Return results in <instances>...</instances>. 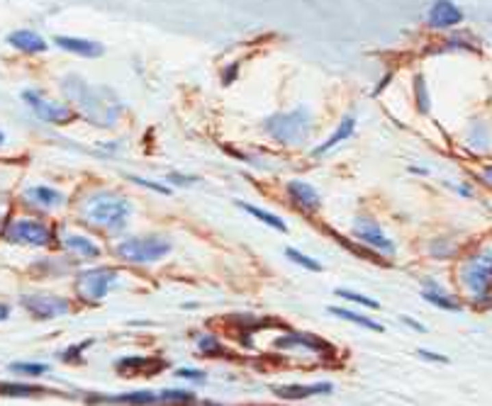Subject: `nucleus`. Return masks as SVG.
<instances>
[{
  "label": "nucleus",
  "mask_w": 492,
  "mask_h": 406,
  "mask_svg": "<svg viewBox=\"0 0 492 406\" xmlns=\"http://www.w3.org/2000/svg\"><path fill=\"white\" fill-rule=\"evenodd\" d=\"M78 217L90 229L105 233H122L130 224L132 202L112 190H95L88 192L78 205Z\"/></svg>",
  "instance_id": "nucleus-1"
},
{
  "label": "nucleus",
  "mask_w": 492,
  "mask_h": 406,
  "mask_svg": "<svg viewBox=\"0 0 492 406\" xmlns=\"http://www.w3.org/2000/svg\"><path fill=\"white\" fill-rule=\"evenodd\" d=\"M61 90L66 92V98L73 100L78 105V110L83 112V117L90 119L98 127H112L120 117V100L112 90L108 88H95L90 83H86L81 76H66L61 81Z\"/></svg>",
  "instance_id": "nucleus-2"
},
{
  "label": "nucleus",
  "mask_w": 492,
  "mask_h": 406,
  "mask_svg": "<svg viewBox=\"0 0 492 406\" xmlns=\"http://www.w3.org/2000/svg\"><path fill=\"white\" fill-rule=\"evenodd\" d=\"M173 251V241L166 233H139L127 236L115 244V255L132 266H151L159 260L169 258Z\"/></svg>",
  "instance_id": "nucleus-3"
},
{
  "label": "nucleus",
  "mask_w": 492,
  "mask_h": 406,
  "mask_svg": "<svg viewBox=\"0 0 492 406\" xmlns=\"http://www.w3.org/2000/svg\"><path fill=\"white\" fill-rule=\"evenodd\" d=\"M312 114L307 110H293V112H278L263 119V131L271 139L280 141L285 147H297L310 136Z\"/></svg>",
  "instance_id": "nucleus-4"
},
{
  "label": "nucleus",
  "mask_w": 492,
  "mask_h": 406,
  "mask_svg": "<svg viewBox=\"0 0 492 406\" xmlns=\"http://www.w3.org/2000/svg\"><path fill=\"white\" fill-rule=\"evenodd\" d=\"M3 238L8 244L15 246H32V249H49L56 244V233L51 231L49 224L39 222V219L17 217L3 227Z\"/></svg>",
  "instance_id": "nucleus-5"
},
{
  "label": "nucleus",
  "mask_w": 492,
  "mask_h": 406,
  "mask_svg": "<svg viewBox=\"0 0 492 406\" xmlns=\"http://www.w3.org/2000/svg\"><path fill=\"white\" fill-rule=\"evenodd\" d=\"M460 285L476 299L492 294V251L485 249L476 253L471 260H465L460 268Z\"/></svg>",
  "instance_id": "nucleus-6"
},
{
  "label": "nucleus",
  "mask_w": 492,
  "mask_h": 406,
  "mask_svg": "<svg viewBox=\"0 0 492 406\" xmlns=\"http://www.w3.org/2000/svg\"><path fill=\"white\" fill-rule=\"evenodd\" d=\"M117 277H120L117 268H110V266L86 268V270H81L76 275L78 297L88 304L103 302V299L110 294V290H112V285L117 282Z\"/></svg>",
  "instance_id": "nucleus-7"
},
{
  "label": "nucleus",
  "mask_w": 492,
  "mask_h": 406,
  "mask_svg": "<svg viewBox=\"0 0 492 406\" xmlns=\"http://www.w3.org/2000/svg\"><path fill=\"white\" fill-rule=\"evenodd\" d=\"M351 236L358 238L366 249L376 251V253H380V255L395 253V241L383 231V227H380L373 217H368V214H358V217L354 219Z\"/></svg>",
  "instance_id": "nucleus-8"
},
{
  "label": "nucleus",
  "mask_w": 492,
  "mask_h": 406,
  "mask_svg": "<svg viewBox=\"0 0 492 406\" xmlns=\"http://www.w3.org/2000/svg\"><path fill=\"white\" fill-rule=\"evenodd\" d=\"M20 304L39 321H49V319H56V316H64L71 312V302H69L66 297H59V294H44V292L22 294Z\"/></svg>",
  "instance_id": "nucleus-9"
},
{
  "label": "nucleus",
  "mask_w": 492,
  "mask_h": 406,
  "mask_svg": "<svg viewBox=\"0 0 492 406\" xmlns=\"http://www.w3.org/2000/svg\"><path fill=\"white\" fill-rule=\"evenodd\" d=\"M22 100L29 105L34 114H37L42 122H49V125H69L76 119L71 107H66L61 103H54V100H47L42 92H34V90H25L22 92Z\"/></svg>",
  "instance_id": "nucleus-10"
},
{
  "label": "nucleus",
  "mask_w": 492,
  "mask_h": 406,
  "mask_svg": "<svg viewBox=\"0 0 492 406\" xmlns=\"http://www.w3.org/2000/svg\"><path fill=\"white\" fill-rule=\"evenodd\" d=\"M59 244H61V251L73 260H95L103 253L98 241H93V238L86 236V233L69 231L59 238Z\"/></svg>",
  "instance_id": "nucleus-11"
},
{
  "label": "nucleus",
  "mask_w": 492,
  "mask_h": 406,
  "mask_svg": "<svg viewBox=\"0 0 492 406\" xmlns=\"http://www.w3.org/2000/svg\"><path fill=\"white\" fill-rule=\"evenodd\" d=\"M288 197L295 207H300L307 214H317L322 210V195L317 192V188H312L305 180H290L288 183Z\"/></svg>",
  "instance_id": "nucleus-12"
},
{
  "label": "nucleus",
  "mask_w": 492,
  "mask_h": 406,
  "mask_svg": "<svg viewBox=\"0 0 492 406\" xmlns=\"http://www.w3.org/2000/svg\"><path fill=\"white\" fill-rule=\"evenodd\" d=\"M22 200L27 202L29 207L34 210H59V207L66 205V195L61 190L49 188V185H32L22 192Z\"/></svg>",
  "instance_id": "nucleus-13"
},
{
  "label": "nucleus",
  "mask_w": 492,
  "mask_h": 406,
  "mask_svg": "<svg viewBox=\"0 0 492 406\" xmlns=\"http://www.w3.org/2000/svg\"><path fill=\"white\" fill-rule=\"evenodd\" d=\"M88 401L93 404H127V406H153L159 404V392L151 390H134L125 394H90Z\"/></svg>",
  "instance_id": "nucleus-14"
},
{
  "label": "nucleus",
  "mask_w": 492,
  "mask_h": 406,
  "mask_svg": "<svg viewBox=\"0 0 492 406\" xmlns=\"http://www.w3.org/2000/svg\"><path fill=\"white\" fill-rule=\"evenodd\" d=\"M427 20L434 29H449L463 22V12H460L458 8H456V3H451V0H434V5L429 8Z\"/></svg>",
  "instance_id": "nucleus-15"
},
{
  "label": "nucleus",
  "mask_w": 492,
  "mask_h": 406,
  "mask_svg": "<svg viewBox=\"0 0 492 406\" xmlns=\"http://www.w3.org/2000/svg\"><path fill=\"white\" fill-rule=\"evenodd\" d=\"M332 390H334L332 382H317V385H278L273 387V394L288 401H300V399H310V396L332 394Z\"/></svg>",
  "instance_id": "nucleus-16"
},
{
  "label": "nucleus",
  "mask_w": 492,
  "mask_h": 406,
  "mask_svg": "<svg viewBox=\"0 0 492 406\" xmlns=\"http://www.w3.org/2000/svg\"><path fill=\"white\" fill-rule=\"evenodd\" d=\"M54 44L59 49L69 51V54H78L83 59H95L103 54V44L90 42V39H78V37H54Z\"/></svg>",
  "instance_id": "nucleus-17"
},
{
  "label": "nucleus",
  "mask_w": 492,
  "mask_h": 406,
  "mask_svg": "<svg viewBox=\"0 0 492 406\" xmlns=\"http://www.w3.org/2000/svg\"><path fill=\"white\" fill-rule=\"evenodd\" d=\"M421 297L427 299L429 304L439 309H446V312H460V304L456 302L454 297L449 294V290H443L436 280H424V290H421Z\"/></svg>",
  "instance_id": "nucleus-18"
},
{
  "label": "nucleus",
  "mask_w": 492,
  "mask_h": 406,
  "mask_svg": "<svg viewBox=\"0 0 492 406\" xmlns=\"http://www.w3.org/2000/svg\"><path fill=\"white\" fill-rule=\"evenodd\" d=\"M8 44L15 47L22 54H39V51L47 49V42L39 37L37 32H29V29H17L8 37Z\"/></svg>",
  "instance_id": "nucleus-19"
},
{
  "label": "nucleus",
  "mask_w": 492,
  "mask_h": 406,
  "mask_svg": "<svg viewBox=\"0 0 492 406\" xmlns=\"http://www.w3.org/2000/svg\"><path fill=\"white\" fill-rule=\"evenodd\" d=\"M354 129H356V117H351V114H346L344 119H341V125L336 127V131H334L332 136H329L324 144H319L315 151H312V156H324V153H329L332 151L336 144H341V141H346V139H351V134H354Z\"/></svg>",
  "instance_id": "nucleus-20"
},
{
  "label": "nucleus",
  "mask_w": 492,
  "mask_h": 406,
  "mask_svg": "<svg viewBox=\"0 0 492 406\" xmlns=\"http://www.w3.org/2000/svg\"><path fill=\"white\" fill-rule=\"evenodd\" d=\"M329 314H334L336 319H344V321H351V324L361 326V329H368V331H376V333H383V324H378V321H373L371 316H363L361 312H354V309H346V307H329Z\"/></svg>",
  "instance_id": "nucleus-21"
},
{
  "label": "nucleus",
  "mask_w": 492,
  "mask_h": 406,
  "mask_svg": "<svg viewBox=\"0 0 492 406\" xmlns=\"http://www.w3.org/2000/svg\"><path fill=\"white\" fill-rule=\"evenodd\" d=\"M239 207L246 212V214H251L254 219H258L261 224H266V227L275 229V231H280V233L288 231V224H285L283 219L278 217V214H273V212H268V210H263V207L251 205V202H239Z\"/></svg>",
  "instance_id": "nucleus-22"
},
{
  "label": "nucleus",
  "mask_w": 492,
  "mask_h": 406,
  "mask_svg": "<svg viewBox=\"0 0 492 406\" xmlns=\"http://www.w3.org/2000/svg\"><path fill=\"white\" fill-rule=\"evenodd\" d=\"M197 396L190 390H161L159 404L161 406H190L195 404Z\"/></svg>",
  "instance_id": "nucleus-23"
},
{
  "label": "nucleus",
  "mask_w": 492,
  "mask_h": 406,
  "mask_svg": "<svg viewBox=\"0 0 492 406\" xmlns=\"http://www.w3.org/2000/svg\"><path fill=\"white\" fill-rule=\"evenodd\" d=\"M8 370H10L12 375H20V377H42V375H49V365L47 363H27V360L10 363Z\"/></svg>",
  "instance_id": "nucleus-24"
},
{
  "label": "nucleus",
  "mask_w": 492,
  "mask_h": 406,
  "mask_svg": "<svg viewBox=\"0 0 492 406\" xmlns=\"http://www.w3.org/2000/svg\"><path fill=\"white\" fill-rule=\"evenodd\" d=\"M285 258H288V260H293V263H295V266L305 268V270H312V272H322V263H319V260L310 258V255H305V253H302V251L293 249V246H288V249H285Z\"/></svg>",
  "instance_id": "nucleus-25"
},
{
  "label": "nucleus",
  "mask_w": 492,
  "mask_h": 406,
  "mask_svg": "<svg viewBox=\"0 0 492 406\" xmlns=\"http://www.w3.org/2000/svg\"><path fill=\"white\" fill-rule=\"evenodd\" d=\"M197 351L203 353V355H225V346H222V341L214 333L197 336Z\"/></svg>",
  "instance_id": "nucleus-26"
},
{
  "label": "nucleus",
  "mask_w": 492,
  "mask_h": 406,
  "mask_svg": "<svg viewBox=\"0 0 492 406\" xmlns=\"http://www.w3.org/2000/svg\"><path fill=\"white\" fill-rule=\"evenodd\" d=\"M336 297L346 299V302L361 304V307H368V309H380V302H378V299H371V297H366V294H361V292H351V290H344V288L336 290Z\"/></svg>",
  "instance_id": "nucleus-27"
},
{
  "label": "nucleus",
  "mask_w": 492,
  "mask_h": 406,
  "mask_svg": "<svg viewBox=\"0 0 492 406\" xmlns=\"http://www.w3.org/2000/svg\"><path fill=\"white\" fill-rule=\"evenodd\" d=\"M39 387L34 385H20V382H15V385H0V394L5 396H34L39 394Z\"/></svg>",
  "instance_id": "nucleus-28"
},
{
  "label": "nucleus",
  "mask_w": 492,
  "mask_h": 406,
  "mask_svg": "<svg viewBox=\"0 0 492 406\" xmlns=\"http://www.w3.org/2000/svg\"><path fill=\"white\" fill-rule=\"evenodd\" d=\"M415 92H417V107H419L421 114L429 112V92H427V83H424V76L415 78Z\"/></svg>",
  "instance_id": "nucleus-29"
},
{
  "label": "nucleus",
  "mask_w": 492,
  "mask_h": 406,
  "mask_svg": "<svg viewBox=\"0 0 492 406\" xmlns=\"http://www.w3.org/2000/svg\"><path fill=\"white\" fill-rule=\"evenodd\" d=\"M90 343H93V341H83V343H78V346H69V351H64L59 355V360H61V363H78Z\"/></svg>",
  "instance_id": "nucleus-30"
},
{
  "label": "nucleus",
  "mask_w": 492,
  "mask_h": 406,
  "mask_svg": "<svg viewBox=\"0 0 492 406\" xmlns=\"http://www.w3.org/2000/svg\"><path fill=\"white\" fill-rule=\"evenodd\" d=\"M175 377L190 379V382H205V379H208V372L200 368H181V370H175Z\"/></svg>",
  "instance_id": "nucleus-31"
},
{
  "label": "nucleus",
  "mask_w": 492,
  "mask_h": 406,
  "mask_svg": "<svg viewBox=\"0 0 492 406\" xmlns=\"http://www.w3.org/2000/svg\"><path fill=\"white\" fill-rule=\"evenodd\" d=\"M147 363H151L149 357H122V360H117V370H125V368H134V370H139V368H144Z\"/></svg>",
  "instance_id": "nucleus-32"
},
{
  "label": "nucleus",
  "mask_w": 492,
  "mask_h": 406,
  "mask_svg": "<svg viewBox=\"0 0 492 406\" xmlns=\"http://www.w3.org/2000/svg\"><path fill=\"white\" fill-rule=\"evenodd\" d=\"M130 180H134L137 185H144V188H151L156 190V192H161V195H171V190L166 188V185H159V183H151V180H144V178H134V175H127Z\"/></svg>",
  "instance_id": "nucleus-33"
},
{
  "label": "nucleus",
  "mask_w": 492,
  "mask_h": 406,
  "mask_svg": "<svg viewBox=\"0 0 492 406\" xmlns=\"http://www.w3.org/2000/svg\"><path fill=\"white\" fill-rule=\"evenodd\" d=\"M417 355L421 357V360H429V363H449V357L446 355H439V353H434V351H424V348H419L417 351Z\"/></svg>",
  "instance_id": "nucleus-34"
},
{
  "label": "nucleus",
  "mask_w": 492,
  "mask_h": 406,
  "mask_svg": "<svg viewBox=\"0 0 492 406\" xmlns=\"http://www.w3.org/2000/svg\"><path fill=\"white\" fill-rule=\"evenodd\" d=\"M169 183H171V185H190V183H197V178H195V175L171 173V175H169Z\"/></svg>",
  "instance_id": "nucleus-35"
},
{
  "label": "nucleus",
  "mask_w": 492,
  "mask_h": 406,
  "mask_svg": "<svg viewBox=\"0 0 492 406\" xmlns=\"http://www.w3.org/2000/svg\"><path fill=\"white\" fill-rule=\"evenodd\" d=\"M402 324H407L410 329L419 331V333H427V326L421 324V321H417V319H410V316H402Z\"/></svg>",
  "instance_id": "nucleus-36"
},
{
  "label": "nucleus",
  "mask_w": 492,
  "mask_h": 406,
  "mask_svg": "<svg viewBox=\"0 0 492 406\" xmlns=\"http://www.w3.org/2000/svg\"><path fill=\"white\" fill-rule=\"evenodd\" d=\"M236 71H239V66H230V68L225 71V86H230L232 83V78H236Z\"/></svg>",
  "instance_id": "nucleus-37"
},
{
  "label": "nucleus",
  "mask_w": 492,
  "mask_h": 406,
  "mask_svg": "<svg viewBox=\"0 0 492 406\" xmlns=\"http://www.w3.org/2000/svg\"><path fill=\"white\" fill-rule=\"evenodd\" d=\"M480 178L485 180L487 185H492V166H487V168L482 170V173H480Z\"/></svg>",
  "instance_id": "nucleus-38"
},
{
  "label": "nucleus",
  "mask_w": 492,
  "mask_h": 406,
  "mask_svg": "<svg viewBox=\"0 0 492 406\" xmlns=\"http://www.w3.org/2000/svg\"><path fill=\"white\" fill-rule=\"evenodd\" d=\"M8 316H10V307H8V304L0 302V321H5Z\"/></svg>",
  "instance_id": "nucleus-39"
},
{
  "label": "nucleus",
  "mask_w": 492,
  "mask_h": 406,
  "mask_svg": "<svg viewBox=\"0 0 492 406\" xmlns=\"http://www.w3.org/2000/svg\"><path fill=\"white\" fill-rule=\"evenodd\" d=\"M0 144H5V134L3 131H0Z\"/></svg>",
  "instance_id": "nucleus-40"
}]
</instances>
